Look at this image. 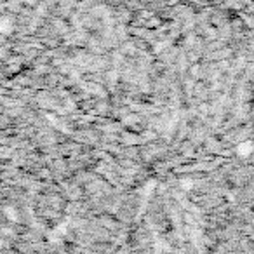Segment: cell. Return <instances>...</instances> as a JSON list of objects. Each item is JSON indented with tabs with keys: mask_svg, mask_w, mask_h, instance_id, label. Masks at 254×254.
<instances>
[{
	"mask_svg": "<svg viewBox=\"0 0 254 254\" xmlns=\"http://www.w3.org/2000/svg\"><path fill=\"white\" fill-rule=\"evenodd\" d=\"M251 150H253V145H251V143H247V145L240 146V148H239V152H240V153H244V155H246V153H247V152H251Z\"/></svg>",
	"mask_w": 254,
	"mask_h": 254,
	"instance_id": "obj_1",
	"label": "cell"
}]
</instances>
